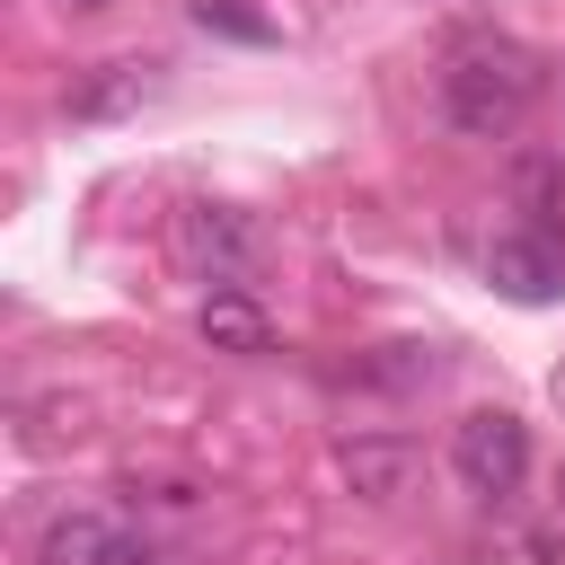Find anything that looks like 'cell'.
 Wrapping results in <instances>:
<instances>
[{
	"label": "cell",
	"instance_id": "obj_10",
	"mask_svg": "<svg viewBox=\"0 0 565 565\" xmlns=\"http://www.w3.org/2000/svg\"><path fill=\"white\" fill-rule=\"evenodd\" d=\"M71 9H106V0H71Z\"/></svg>",
	"mask_w": 565,
	"mask_h": 565
},
{
	"label": "cell",
	"instance_id": "obj_1",
	"mask_svg": "<svg viewBox=\"0 0 565 565\" xmlns=\"http://www.w3.org/2000/svg\"><path fill=\"white\" fill-rule=\"evenodd\" d=\"M530 97H539V71H530L521 44H468V53H450V71H441V115H450L468 141H503V132L530 115Z\"/></svg>",
	"mask_w": 565,
	"mask_h": 565
},
{
	"label": "cell",
	"instance_id": "obj_9",
	"mask_svg": "<svg viewBox=\"0 0 565 565\" xmlns=\"http://www.w3.org/2000/svg\"><path fill=\"white\" fill-rule=\"evenodd\" d=\"M194 26L203 35H230V44H274V18L247 9V0H194Z\"/></svg>",
	"mask_w": 565,
	"mask_h": 565
},
{
	"label": "cell",
	"instance_id": "obj_4",
	"mask_svg": "<svg viewBox=\"0 0 565 565\" xmlns=\"http://www.w3.org/2000/svg\"><path fill=\"white\" fill-rule=\"evenodd\" d=\"M486 282L503 291V300H521V309H539V300H565V238L556 230H503L494 247H486Z\"/></svg>",
	"mask_w": 565,
	"mask_h": 565
},
{
	"label": "cell",
	"instance_id": "obj_3",
	"mask_svg": "<svg viewBox=\"0 0 565 565\" xmlns=\"http://www.w3.org/2000/svg\"><path fill=\"white\" fill-rule=\"evenodd\" d=\"M177 247H185V265H194L212 291H238V282L256 274V230H247L238 212H221V203H185V212H177Z\"/></svg>",
	"mask_w": 565,
	"mask_h": 565
},
{
	"label": "cell",
	"instance_id": "obj_7",
	"mask_svg": "<svg viewBox=\"0 0 565 565\" xmlns=\"http://www.w3.org/2000/svg\"><path fill=\"white\" fill-rule=\"evenodd\" d=\"M141 97H159V62H97V79L71 88V115L79 124H106V115H132Z\"/></svg>",
	"mask_w": 565,
	"mask_h": 565
},
{
	"label": "cell",
	"instance_id": "obj_6",
	"mask_svg": "<svg viewBox=\"0 0 565 565\" xmlns=\"http://www.w3.org/2000/svg\"><path fill=\"white\" fill-rule=\"evenodd\" d=\"M194 335H203L212 353H238V362L274 353V318H265L247 291H203V309H194Z\"/></svg>",
	"mask_w": 565,
	"mask_h": 565
},
{
	"label": "cell",
	"instance_id": "obj_8",
	"mask_svg": "<svg viewBox=\"0 0 565 565\" xmlns=\"http://www.w3.org/2000/svg\"><path fill=\"white\" fill-rule=\"evenodd\" d=\"M344 477H353V494H371V503H380V494H397L406 450H397V441H353V450H344Z\"/></svg>",
	"mask_w": 565,
	"mask_h": 565
},
{
	"label": "cell",
	"instance_id": "obj_11",
	"mask_svg": "<svg viewBox=\"0 0 565 565\" xmlns=\"http://www.w3.org/2000/svg\"><path fill=\"white\" fill-rule=\"evenodd\" d=\"M556 494H565V468H556Z\"/></svg>",
	"mask_w": 565,
	"mask_h": 565
},
{
	"label": "cell",
	"instance_id": "obj_2",
	"mask_svg": "<svg viewBox=\"0 0 565 565\" xmlns=\"http://www.w3.org/2000/svg\"><path fill=\"white\" fill-rule=\"evenodd\" d=\"M450 477H459L468 494H486V503L521 494V486H530V424L503 415V406L459 415V424H450Z\"/></svg>",
	"mask_w": 565,
	"mask_h": 565
},
{
	"label": "cell",
	"instance_id": "obj_5",
	"mask_svg": "<svg viewBox=\"0 0 565 565\" xmlns=\"http://www.w3.org/2000/svg\"><path fill=\"white\" fill-rule=\"evenodd\" d=\"M35 565H168V556L141 530H124L115 512H62V521H44Z\"/></svg>",
	"mask_w": 565,
	"mask_h": 565
}]
</instances>
